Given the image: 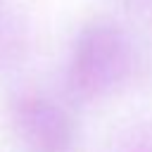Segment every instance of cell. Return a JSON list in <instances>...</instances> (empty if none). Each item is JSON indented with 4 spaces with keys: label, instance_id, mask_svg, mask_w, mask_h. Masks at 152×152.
<instances>
[{
    "label": "cell",
    "instance_id": "cell-1",
    "mask_svg": "<svg viewBox=\"0 0 152 152\" xmlns=\"http://www.w3.org/2000/svg\"><path fill=\"white\" fill-rule=\"evenodd\" d=\"M17 133L31 152H69L71 128L69 121L43 100H24L14 112Z\"/></svg>",
    "mask_w": 152,
    "mask_h": 152
}]
</instances>
